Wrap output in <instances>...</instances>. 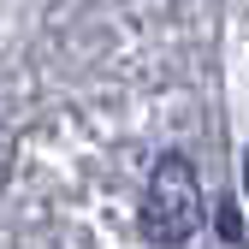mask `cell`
Returning a JSON list of instances; mask_svg holds the SVG:
<instances>
[{
	"label": "cell",
	"mask_w": 249,
	"mask_h": 249,
	"mask_svg": "<svg viewBox=\"0 0 249 249\" xmlns=\"http://www.w3.org/2000/svg\"><path fill=\"white\" fill-rule=\"evenodd\" d=\"M202 226V184H196V166L184 154H160L148 172V190H142V231L148 243L160 249H178L190 243Z\"/></svg>",
	"instance_id": "6da1fadb"
},
{
	"label": "cell",
	"mask_w": 249,
	"mask_h": 249,
	"mask_svg": "<svg viewBox=\"0 0 249 249\" xmlns=\"http://www.w3.org/2000/svg\"><path fill=\"white\" fill-rule=\"evenodd\" d=\"M243 184H249V154H243Z\"/></svg>",
	"instance_id": "7a4b0ae2"
}]
</instances>
